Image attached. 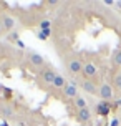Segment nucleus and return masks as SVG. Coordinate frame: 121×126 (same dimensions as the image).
<instances>
[{"label":"nucleus","instance_id":"f257e3e1","mask_svg":"<svg viewBox=\"0 0 121 126\" xmlns=\"http://www.w3.org/2000/svg\"><path fill=\"white\" fill-rule=\"evenodd\" d=\"M98 94L101 96V100H103V101L111 100V98H113V91H111V86H109V85H106V83H105V85H101V86H100V90H98Z\"/></svg>","mask_w":121,"mask_h":126},{"label":"nucleus","instance_id":"f03ea898","mask_svg":"<svg viewBox=\"0 0 121 126\" xmlns=\"http://www.w3.org/2000/svg\"><path fill=\"white\" fill-rule=\"evenodd\" d=\"M68 70H70L73 75H78L80 71H83V63L78 58H71L70 62H68Z\"/></svg>","mask_w":121,"mask_h":126},{"label":"nucleus","instance_id":"7ed1b4c3","mask_svg":"<svg viewBox=\"0 0 121 126\" xmlns=\"http://www.w3.org/2000/svg\"><path fill=\"white\" fill-rule=\"evenodd\" d=\"M96 111H98L100 116H106V114H109V111H111V103H109V101H100L98 106H96Z\"/></svg>","mask_w":121,"mask_h":126},{"label":"nucleus","instance_id":"20e7f679","mask_svg":"<svg viewBox=\"0 0 121 126\" xmlns=\"http://www.w3.org/2000/svg\"><path fill=\"white\" fill-rule=\"evenodd\" d=\"M83 75L86 76V80H90L91 76L96 75V66L91 62H86L85 65H83Z\"/></svg>","mask_w":121,"mask_h":126},{"label":"nucleus","instance_id":"39448f33","mask_svg":"<svg viewBox=\"0 0 121 126\" xmlns=\"http://www.w3.org/2000/svg\"><path fill=\"white\" fill-rule=\"evenodd\" d=\"M42 78H43L45 83H48V85H53V81H55V78H57V73L53 71V70L46 68L42 71Z\"/></svg>","mask_w":121,"mask_h":126},{"label":"nucleus","instance_id":"423d86ee","mask_svg":"<svg viewBox=\"0 0 121 126\" xmlns=\"http://www.w3.org/2000/svg\"><path fill=\"white\" fill-rule=\"evenodd\" d=\"M81 86H83V90H85L86 93H90V94H96L98 93V88L95 86V83L91 81V80H85V81L81 83Z\"/></svg>","mask_w":121,"mask_h":126},{"label":"nucleus","instance_id":"0eeeda50","mask_svg":"<svg viewBox=\"0 0 121 126\" xmlns=\"http://www.w3.org/2000/svg\"><path fill=\"white\" fill-rule=\"evenodd\" d=\"M2 27H3V30L12 32V28L15 27V20H13L12 17H8V15H5V17L2 18Z\"/></svg>","mask_w":121,"mask_h":126},{"label":"nucleus","instance_id":"6e6552de","mask_svg":"<svg viewBox=\"0 0 121 126\" xmlns=\"http://www.w3.org/2000/svg\"><path fill=\"white\" fill-rule=\"evenodd\" d=\"M65 96H66V98H76L78 96V88L75 85H66V86H65Z\"/></svg>","mask_w":121,"mask_h":126},{"label":"nucleus","instance_id":"1a4fd4ad","mask_svg":"<svg viewBox=\"0 0 121 126\" xmlns=\"http://www.w3.org/2000/svg\"><path fill=\"white\" fill-rule=\"evenodd\" d=\"M90 118H91V110L90 108L78 110V120L80 121H90Z\"/></svg>","mask_w":121,"mask_h":126},{"label":"nucleus","instance_id":"9d476101","mask_svg":"<svg viewBox=\"0 0 121 126\" xmlns=\"http://www.w3.org/2000/svg\"><path fill=\"white\" fill-rule=\"evenodd\" d=\"M30 63L32 65H37V66H42L43 65V57L38 55V53H32L30 55Z\"/></svg>","mask_w":121,"mask_h":126},{"label":"nucleus","instance_id":"9b49d317","mask_svg":"<svg viewBox=\"0 0 121 126\" xmlns=\"http://www.w3.org/2000/svg\"><path fill=\"white\" fill-rule=\"evenodd\" d=\"M53 86H55V88H65V86H66V85H65V78L61 75H57L55 81H53Z\"/></svg>","mask_w":121,"mask_h":126},{"label":"nucleus","instance_id":"f8f14e48","mask_svg":"<svg viewBox=\"0 0 121 126\" xmlns=\"http://www.w3.org/2000/svg\"><path fill=\"white\" fill-rule=\"evenodd\" d=\"M75 105H76V108H78V110L88 108V106H86V100H85L83 96H76V98H75Z\"/></svg>","mask_w":121,"mask_h":126},{"label":"nucleus","instance_id":"ddd939ff","mask_svg":"<svg viewBox=\"0 0 121 126\" xmlns=\"http://www.w3.org/2000/svg\"><path fill=\"white\" fill-rule=\"evenodd\" d=\"M7 40H8V42H15V43H17V42L20 40V38H18V33H17V32H10V33L7 35Z\"/></svg>","mask_w":121,"mask_h":126},{"label":"nucleus","instance_id":"4468645a","mask_svg":"<svg viewBox=\"0 0 121 126\" xmlns=\"http://www.w3.org/2000/svg\"><path fill=\"white\" fill-rule=\"evenodd\" d=\"M48 28H51V22L50 20H42L40 22V30H48Z\"/></svg>","mask_w":121,"mask_h":126},{"label":"nucleus","instance_id":"2eb2a0df","mask_svg":"<svg viewBox=\"0 0 121 126\" xmlns=\"http://www.w3.org/2000/svg\"><path fill=\"white\" fill-rule=\"evenodd\" d=\"M115 62L118 63V65H121V48H118V50L115 51Z\"/></svg>","mask_w":121,"mask_h":126},{"label":"nucleus","instance_id":"dca6fc26","mask_svg":"<svg viewBox=\"0 0 121 126\" xmlns=\"http://www.w3.org/2000/svg\"><path fill=\"white\" fill-rule=\"evenodd\" d=\"M115 85L118 86V90H121V73H118L115 78Z\"/></svg>","mask_w":121,"mask_h":126},{"label":"nucleus","instance_id":"f3484780","mask_svg":"<svg viewBox=\"0 0 121 126\" xmlns=\"http://www.w3.org/2000/svg\"><path fill=\"white\" fill-rule=\"evenodd\" d=\"M2 111H3V114H5L7 118H8V116H12V110H10V108H8V106H7V108H3Z\"/></svg>","mask_w":121,"mask_h":126},{"label":"nucleus","instance_id":"a211bd4d","mask_svg":"<svg viewBox=\"0 0 121 126\" xmlns=\"http://www.w3.org/2000/svg\"><path fill=\"white\" fill-rule=\"evenodd\" d=\"M37 37H38V40H46V37H45V33L42 30L38 32V35H37Z\"/></svg>","mask_w":121,"mask_h":126},{"label":"nucleus","instance_id":"6ab92c4d","mask_svg":"<svg viewBox=\"0 0 121 126\" xmlns=\"http://www.w3.org/2000/svg\"><path fill=\"white\" fill-rule=\"evenodd\" d=\"M113 106H115V108H121V98H118V100L113 103Z\"/></svg>","mask_w":121,"mask_h":126},{"label":"nucleus","instance_id":"aec40b11","mask_svg":"<svg viewBox=\"0 0 121 126\" xmlns=\"http://www.w3.org/2000/svg\"><path fill=\"white\" fill-rule=\"evenodd\" d=\"M109 126H120V121H118V120L115 118V120L111 121V125H109Z\"/></svg>","mask_w":121,"mask_h":126},{"label":"nucleus","instance_id":"412c9836","mask_svg":"<svg viewBox=\"0 0 121 126\" xmlns=\"http://www.w3.org/2000/svg\"><path fill=\"white\" fill-rule=\"evenodd\" d=\"M17 45H18L20 48H25V43H23V42H22V40H18V42H17Z\"/></svg>","mask_w":121,"mask_h":126},{"label":"nucleus","instance_id":"4be33fe9","mask_svg":"<svg viewBox=\"0 0 121 126\" xmlns=\"http://www.w3.org/2000/svg\"><path fill=\"white\" fill-rule=\"evenodd\" d=\"M115 7H116V8H121V0H120V2H115Z\"/></svg>","mask_w":121,"mask_h":126},{"label":"nucleus","instance_id":"5701e85b","mask_svg":"<svg viewBox=\"0 0 121 126\" xmlns=\"http://www.w3.org/2000/svg\"><path fill=\"white\" fill-rule=\"evenodd\" d=\"M3 33V27H2V22H0V35Z\"/></svg>","mask_w":121,"mask_h":126},{"label":"nucleus","instance_id":"b1692460","mask_svg":"<svg viewBox=\"0 0 121 126\" xmlns=\"http://www.w3.org/2000/svg\"><path fill=\"white\" fill-rule=\"evenodd\" d=\"M0 126H8V125H7L5 121H2V123H0Z\"/></svg>","mask_w":121,"mask_h":126},{"label":"nucleus","instance_id":"393cba45","mask_svg":"<svg viewBox=\"0 0 121 126\" xmlns=\"http://www.w3.org/2000/svg\"><path fill=\"white\" fill-rule=\"evenodd\" d=\"M18 126H23V125H18Z\"/></svg>","mask_w":121,"mask_h":126},{"label":"nucleus","instance_id":"a878e982","mask_svg":"<svg viewBox=\"0 0 121 126\" xmlns=\"http://www.w3.org/2000/svg\"><path fill=\"white\" fill-rule=\"evenodd\" d=\"M120 113H121V110H120Z\"/></svg>","mask_w":121,"mask_h":126}]
</instances>
